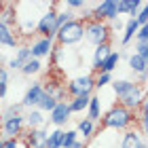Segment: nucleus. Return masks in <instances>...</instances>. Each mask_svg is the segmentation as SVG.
<instances>
[{"label":"nucleus","mask_w":148,"mask_h":148,"mask_svg":"<svg viewBox=\"0 0 148 148\" xmlns=\"http://www.w3.org/2000/svg\"><path fill=\"white\" fill-rule=\"evenodd\" d=\"M136 55H142V57H148V42H136Z\"/></svg>","instance_id":"obj_38"},{"label":"nucleus","mask_w":148,"mask_h":148,"mask_svg":"<svg viewBox=\"0 0 148 148\" xmlns=\"http://www.w3.org/2000/svg\"><path fill=\"white\" fill-rule=\"evenodd\" d=\"M146 102V95H144V87H140L138 83L133 85V89L131 91H127L123 97H119V106H123V108L127 110H131V112H136L140 106H142Z\"/></svg>","instance_id":"obj_8"},{"label":"nucleus","mask_w":148,"mask_h":148,"mask_svg":"<svg viewBox=\"0 0 148 148\" xmlns=\"http://www.w3.org/2000/svg\"><path fill=\"white\" fill-rule=\"evenodd\" d=\"M112 83V74L108 72H97V76H93V87L99 91V89H104V87H108Z\"/></svg>","instance_id":"obj_31"},{"label":"nucleus","mask_w":148,"mask_h":148,"mask_svg":"<svg viewBox=\"0 0 148 148\" xmlns=\"http://www.w3.org/2000/svg\"><path fill=\"white\" fill-rule=\"evenodd\" d=\"M59 6H64V4L59 2ZM72 19H76V13H72V11H68V9H64V11H57V28H62L64 23L72 21Z\"/></svg>","instance_id":"obj_33"},{"label":"nucleus","mask_w":148,"mask_h":148,"mask_svg":"<svg viewBox=\"0 0 148 148\" xmlns=\"http://www.w3.org/2000/svg\"><path fill=\"white\" fill-rule=\"evenodd\" d=\"M40 70H42V62H40V59H28V62L21 66L19 72H21L23 76H34V74H38Z\"/></svg>","instance_id":"obj_27"},{"label":"nucleus","mask_w":148,"mask_h":148,"mask_svg":"<svg viewBox=\"0 0 148 148\" xmlns=\"http://www.w3.org/2000/svg\"><path fill=\"white\" fill-rule=\"evenodd\" d=\"M127 66H129L131 72L136 74H146V66H148V57H142V55H129L127 57Z\"/></svg>","instance_id":"obj_21"},{"label":"nucleus","mask_w":148,"mask_h":148,"mask_svg":"<svg viewBox=\"0 0 148 148\" xmlns=\"http://www.w3.org/2000/svg\"><path fill=\"white\" fill-rule=\"evenodd\" d=\"M87 119H89L91 123H97V121L102 119V102H99V97H95V95L89 97V106H87Z\"/></svg>","instance_id":"obj_19"},{"label":"nucleus","mask_w":148,"mask_h":148,"mask_svg":"<svg viewBox=\"0 0 148 148\" xmlns=\"http://www.w3.org/2000/svg\"><path fill=\"white\" fill-rule=\"evenodd\" d=\"M131 125H136V112L123 108V106H112V108L102 114L99 127L102 129H114V131H127Z\"/></svg>","instance_id":"obj_1"},{"label":"nucleus","mask_w":148,"mask_h":148,"mask_svg":"<svg viewBox=\"0 0 148 148\" xmlns=\"http://www.w3.org/2000/svg\"><path fill=\"white\" fill-rule=\"evenodd\" d=\"M142 2L140 0H116V15H131L136 17Z\"/></svg>","instance_id":"obj_16"},{"label":"nucleus","mask_w":148,"mask_h":148,"mask_svg":"<svg viewBox=\"0 0 148 148\" xmlns=\"http://www.w3.org/2000/svg\"><path fill=\"white\" fill-rule=\"evenodd\" d=\"M138 21H136V17H129L125 21V28H123V38H121V45H129L131 40H133V36H136V32H138Z\"/></svg>","instance_id":"obj_22"},{"label":"nucleus","mask_w":148,"mask_h":148,"mask_svg":"<svg viewBox=\"0 0 148 148\" xmlns=\"http://www.w3.org/2000/svg\"><path fill=\"white\" fill-rule=\"evenodd\" d=\"M0 148H19V140H0Z\"/></svg>","instance_id":"obj_39"},{"label":"nucleus","mask_w":148,"mask_h":148,"mask_svg":"<svg viewBox=\"0 0 148 148\" xmlns=\"http://www.w3.org/2000/svg\"><path fill=\"white\" fill-rule=\"evenodd\" d=\"M110 51H112L110 42L108 45H99V47L93 49V57H91V68H93V72H97V68L102 66V62L110 55Z\"/></svg>","instance_id":"obj_18"},{"label":"nucleus","mask_w":148,"mask_h":148,"mask_svg":"<svg viewBox=\"0 0 148 148\" xmlns=\"http://www.w3.org/2000/svg\"><path fill=\"white\" fill-rule=\"evenodd\" d=\"M64 4V9H68V11H76V9H85L87 6V2L85 0H66V2H62Z\"/></svg>","instance_id":"obj_36"},{"label":"nucleus","mask_w":148,"mask_h":148,"mask_svg":"<svg viewBox=\"0 0 148 148\" xmlns=\"http://www.w3.org/2000/svg\"><path fill=\"white\" fill-rule=\"evenodd\" d=\"M119 15H116V0H104V2L95 4L91 9V19H95V21H114Z\"/></svg>","instance_id":"obj_7"},{"label":"nucleus","mask_w":148,"mask_h":148,"mask_svg":"<svg viewBox=\"0 0 148 148\" xmlns=\"http://www.w3.org/2000/svg\"><path fill=\"white\" fill-rule=\"evenodd\" d=\"M133 85H136V83H133V80H127V78H119V80H112V83H110L112 93H114L116 97H123L127 91L133 89Z\"/></svg>","instance_id":"obj_24"},{"label":"nucleus","mask_w":148,"mask_h":148,"mask_svg":"<svg viewBox=\"0 0 148 148\" xmlns=\"http://www.w3.org/2000/svg\"><path fill=\"white\" fill-rule=\"evenodd\" d=\"M40 95H42V85H40V83H34L32 87L25 89V95H23V99H21V106H23V108H28V110H30V108H36Z\"/></svg>","instance_id":"obj_12"},{"label":"nucleus","mask_w":148,"mask_h":148,"mask_svg":"<svg viewBox=\"0 0 148 148\" xmlns=\"http://www.w3.org/2000/svg\"><path fill=\"white\" fill-rule=\"evenodd\" d=\"M0 45L11 47V49L19 47V36L15 34V30H13V28H6L4 23H0Z\"/></svg>","instance_id":"obj_17"},{"label":"nucleus","mask_w":148,"mask_h":148,"mask_svg":"<svg viewBox=\"0 0 148 148\" xmlns=\"http://www.w3.org/2000/svg\"><path fill=\"white\" fill-rule=\"evenodd\" d=\"M140 148H146V144H142V146H140Z\"/></svg>","instance_id":"obj_43"},{"label":"nucleus","mask_w":148,"mask_h":148,"mask_svg":"<svg viewBox=\"0 0 148 148\" xmlns=\"http://www.w3.org/2000/svg\"><path fill=\"white\" fill-rule=\"evenodd\" d=\"M133 38H136V42H146L148 40V25H140Z\"/></svg>","instance_id":"obj_37"},{"label":"nucleus","mask_w":148,"mask_h":148,"mask_svg":"<svg viewBox=\"0 0 148 148\" xmlns=\"http://www.w3.org/2000/svg\"><path fill=\"white\" fill-rule=\"evenodd\" d=\"M15 21H17L15 6H13V2H4V9H2V13H0V23H4L6 28L15 30Z\"/></svg>","instance_id":"obj_23"},{"label":"nucleus","mask_w":148,"mask_h":148,"mask_svg":"<svg viewBox=\"0 0 148 148\" xmlns=\"http://www.w3.org/2000/svg\"><path fill=\"white\" fill-rule=\"evenodd\" d=\"M21 110H23V106H21V102H17V104H9L6 108L0 112V123L2 121H6V119H13V116H17V114H21Z\"/></svg>","instance_id":"obj_30"},{"label":"nucleus","mask_w":148,"mask_h":148,"mask_svg":"<svg viewBox=\"0 0 148 148\" xmlns=\"http://www.w3.org/2000/svg\"><path fill=\"white\" fill-rule=\"evenodd\" d=\"M25 129V121L23 114H17L13 119H6L0 123V140H19L23 136Z\"/></svg>","instance_id":"obj_5"},{"label":"nucleus","mask_w":148,"mask_h":148,"mask_svg":"<svg viewBox=\"0 0 148 148\" xmlns=\"http://www.w3.org/2000/svg\"><path fill=\"white\" fill-rule=\"evenodd\" d=\"M68 148H87V144L83 142V140H78V142H74L72 146H68Z\"/></svg>","instance_id":"obj_41"},{"label":"nucleus","mask_w":148,"mask_h":148,"mask_svg":"<svg viewBox=\"0 0 148 148\" xmlns=\"http://www.w3.org/2000/svg\"><path fill=\"white\" fill-rule=\"evenodd\" d=\"M78 133H76V129H68V131H64V138H62V148H68V146H72L74 142H78Z\"/></svg>","instance_id":"obj_34"},{"label":"nucleus","mask_w":148,"mask_h":148,"mask_svg":"<svg viewBox=\"0 0 148 148\" xmlns=\"http://www.w3.org/2000/svg\"><path fill=\"white\" fill-rule=\"evenodd\" d=\"M6 91H9V70L0 66V99L6 97Z\"/></svg>","instance_id":"obj_32"},{"label":"nucleus","mask_w":148,"mask_h":148,"mask_svg":"<svg viewBox=\"0 0 148 148\" xmlns=\"http://www.w3.org/2000/svg\"><path fill=\"white\" fill-rule=\"evenodd\" d=\"M23 121H25V127L28 129H40L47 119H45V112H40L38 108H30L28 114H23Z\"/></svg>","instance_id":"obj_14"},{"label":"nucleus","mask_w":148,"mask_h":148,"mask_svg":"<svg viewBox=\"0 0 148 148\" xmlns=\"http://www.w3.org/2000/svg\"><path fill=\"white\" fill-rule=\"evenodd\" d=\"M2 9H4V2H2V0H0V13H2Z\"/></svg>","instance_id":"obj_42"},{"label":"nucleus","mask_w":148,"mask_h":148,"mask_svg":"<svg viewBox=\"0 0 148 148\" xmlns=\"http://www.w3.org/2000/svg\"><path fill=\"white\" fill-rule=\"evenodd\" d=\"M47 129H30L25 133V146L28 148H45V142H47Z\"/></svg>","instance_id":"obj_13"},{"label":"nucleus","mask_w":148,"mask_h":148,"mask_svg":"<svg viewBox=\"0 0 148 148\" xmlns=\"http://www.w3.org/2000/svg\"><path fill=\"white\" fill-rule=\"evenodd\" d=\"M142 144H146V138L136 129V127H133V129H127V131L123 133L119 148H140Z\"/></svg>","instance_id":"obj_11"},{"label":"nucleus","mask_w":148,"mask_h":148,"mask_svg":"<svg viewBox=\"0 0 148 148\" xmlns=\"http://www.w3.org/2000/svg\"><path fill=\"white\" fill-rule=\"evenodd\" d=\"M62 138H64V129H53L47 133V142L45 148H62Z\"/></svg>","instance_id":"obj_28"},{"label":"nucleus","mask_w":148,"mask_h":148,"mask_svg":"<svg viewBox=\"0 0 148 148\" xmlns=\"http://www.w3.org/2000/svg\"><path fill=\"white\" fill-rule=\"evenodd\" d=\"M55 97L53 95H49V93H45L42 91V95H40V99H38V104H36V108L40 110V112H51L53 108H55Z\"/></svg>","instance_id":"obj_29"},{"label":"nucleus","mask_w":148,"mask_h":148,"mask_svg":"<svg viewBox=\"0 0 148 148\" xmlns=\"http://www.w3.org/2000/svg\"><path fill=\"white\" fill-rule=\"evenodd\" d=\"M119 62H121V53L119 51H110V55L102 62V66L97 68V72H108V74H112V70L119 66Z\"/></svg>","instance_id":"obj_26"},{"label":"nucleus","mask_w":148,"mask_h":148,"mask_svg":"<svg viewBox=\"0 0 148 148\" xmlns=\"http://www.w3.org/2000/svg\"><path fill=\"white\" fill-rule=\"evenodd\" d=\"M49 114H51L49 121L57 127V129H62V127L70 121V108H68V102H57V104H55V108H53Z\"/></svg>","instance_id":"obj_10"},{"label":"nucleus","mask_w":148,"mask_h":148,"mask_svg":"<svg viewBox=\"0 0 148 148\" xmlns=\"http://www.w3.org/2000/svg\"><path fill=\"white\" fill-rule=\"evenodd\" d=\"M123 28H125V21H123V19H119V17H116V19L112 21V28H110V30H116V32H119V30H123Z\"/></svg>","instance_id":"obj_40"},{"label":"nucleus","mask_w":148,"mask_h":148,"mask_svg":"<svg viewBox=\"0 0 148 148\" xmlns=\"http://www.w3.org/2000/svg\"><path fill=\"white\" fill-rule=\"evenodd\" d=\"M28 49H30L32 59H42V57H49L51 51L55 49V40L53 38H38L28 47Z\"/></svg>","instance_id":"obj_9"},{"label":"nucleus","mask_w":148,"mask_h":148,"mask_svg":"<svg viewBox=\"0 0 148 148\" xmlns=\"http://www.w3.org/2000/svg\"><path fill=\"white\" fill-rule=\"evenodd\" d=\"M83 38L89 45H93V47L108 45L112 40V30H110V25L104 23V21L89 19V21H85V34H83Z\"/></svg>","instance_id":"obj_3"},{"label":"nucleus","mask_w":148,"mask_h":148,"mask_svg":"<svg viewBox=\"0 0 148 148\" xmlns=\"http://www.w3.org/2000/svg\"><path fill=\"white\" fill-rule=\"evenodd\" d=\"M95 91L93 87V74H83V76H76L72 78L68 85H66V93L70 97H76V95H91Z\"/></svg>","instance_id":"obj_6"},{"label":"nucleus","mask_w":148,"mask_h":148,"mask_svg":"<svg viewBox=\"0 0 148 148\" xmlns=\"http://www.w3.org/2000/svg\"><path fill=\"white\" fill-rule=\"evenodd\" d=\"M28 59H32L30 49H28V47H19V49L15 51V55H13L9 62H6V66H9L11 70H21V66L28 62Z\"/></svg>","instance_id":"obj_15"},{"label":"nucleus","mask_w":148,"mask_h":148,"mask_svg":"<svg viewBox=\"0 0 148 148\" xmlns=\"http://www.w3.org/2000/svg\"><path fill=\"white\" fill-rule=\"evenodd\" d=\"M89 97H91V95H76V97H70V99H68L70 114H74V112H85L87 106H89Z\"/></svg>","instance_id":"obj_25"},{"label":"nucleus","mask_w":148,"mask_h":148,"mask_svg":"<svg viewBox=\"0 0 148 148\" xmlns=\"http://www.w3.org/2000/svg\"><path fill=\"white\" fill-rule=\"evenodd\" d=\"M136 21H138V25H148V4L146 2H142L140 11L136 13Z\"/></svg>","instance_id":"obj_35"},{"label":"nucleus","mask_w":148,"mask_h":148,"mask_svg":"<svg viewBox=\"0 0 148 148\" xmlns=\"http://www.w3.org/2000/svg\"><path fill=\"white\" fill-rule=\"evenodd\" d=\"M95 123H91L89 119H80L78 123H76V133L78 136H83V142L85 140H91L93 136H95Z\"/></svg>","instance_id":"obj_20"},{"label":"nucleus","mask_w":148,"mask_h":148,"mask_svg":"<svg viewBox=\"0 0 148 148\" xmlns=\"http://www.w3.org/2000/svg\"><path fill=\"white\" fill-rule=\"evenodd\" d=\"M57 9H55V2L49 11L42 13V17H40V21L36 25V34L40 38H53L55 40V34H57Z\"/></svg>","instance_id":"obj_4"},{"label":"nucleus","mask_w":148,"mask_h":148,"mask_svg":"<svg viewBox=\"0 0 148 148\" xmlns=\"http://www.w3.org/2000/svg\"><path fill=\"white\" fill-rule=\"evenodd\" d=\"M83 34H85V23L80 19H72V21L64 23L57 30L55 42H57V47H72L83 40Z\"/></svg>","instance_id":"obj_2"}]
</instances>
